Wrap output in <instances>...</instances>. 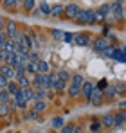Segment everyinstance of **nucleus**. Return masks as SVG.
<instances>
[{"mask_svg":"<svg viewBox=\"0 0 126 133\" xmlns=\"http://www.w3.org/2000/svg\"><path fill=\"white\" fill-rule=\"evenodd\" d=\"M110 7H112V16L115 18V22H123V20H124V7H123V2H110Z\"/></svg>","mask_w":126,"mask_h":133,"instance_id":"obj_1","label":"nucleus"},{"mask_svg":"<svg viewBox=\"0 0 126 133\" xmlns=\"http://www.w3.org/2000/svg\"><path fill=\"white\" fill-rule=\"evenodd\" d=\"M81 7L78 5V4H74V2H70V4H67L65 5V11H63V16H67V18H70V20H74V16L78 15V11H79Z\"/></svg>","mask_w":126,"mask_h":133,"instance_id":"obj_2","label":"nucleus"},{"mask_svg":"<svg viewBox=\"0 0 126 133\" xmlns=\"http://www.w3.org/2000/svg\"><path fill=\"white\" fill-rule=\"evenodd\" d=\"M103 101H105V99H103V92L94 87V92H92V95H90L88 103H90L92 106H101V104H103Z\"/></svg>","mask_w":126,"mask_h":133,"instance_id":"obj_3","label":"nucleus"},{"mask_svg":"<svg viewBox=\"0 0 126 133\" xmlns=\"http://www.w3.org/2000/svg\"><path fill=\"white\" fill-rule=\"evenodd\" d=\"M0 76H4L7 81H15V77H16V72H15V68H11V66L0 65Z\"/></svg>","mask_w":126,"mask_h":133,"instance_id":"obj_4","label":"nucleus"},{"mask_svg":"<svg viewBox=\"0 0 126 133\" xmlns=\"http://www.w3.org/2000/svg\"><path fill=\"white\" fill-rule=\"evenodd\" d=\"M5 34H7V38H11V40H15V36H16V32H18V25L16 22H13V20H9V22H5Z\"/></svg>","mask_w":126,"mask_h":133,"instance_id":"obj_5","label":"nucleus"},{"mask_svg":"<svg viewBox=\"0 0 126 133\" xmlns=\"http://www.w3.org/2000/svg\"><path fill=\"white\" fill-rule=\"evenodd\" d=\"M106 47H110V43H108V40L103 38V36H101V38H97V40L92 43V49H94L96 52H99V54H103V50H105Z\"/></svg>","mask_w":126,"mask_h":133,"instance_id":"obj_6","label":"nucleus"},{"mask_svg":"<svg viewBox=\"0 0 126 133\" xmlns=\"http://www.w3.org/2000/svg\"><path fill=\"white\" fill-rule=\"evenodd\" d=\"M124 122H126V110L115 111L114 113V124H115V128H121Z\"/></svg>","mask_w":126,"mask_h":133,"instance_id":"obj_7","label":"nucleus"},{"mask_svg":"<svg viewBox=\"0 0 126 133\" xmlns=\"http://www.w3.org/2000/svg\"><path fill=\"white\" fill-rule=\"evenodd\" d=\"M74 43L79 45V47L88 45L90 43V34H85V32H81V34H74Z\"/></svg>","mask_w":126,"mask_h":133,"instance_id":"obj_8","label":"nucleus"},{"mask_svg":"<svg viewBox=\"0 0 126 133\" xmlns=\"http://www.w3.org/2000/svg\"><path fill=\"white\" fill-rule=\"evenodd\" d=\"M15 81H16V85L20 87V90H23V88H31V81L25 77V74H16Z\"/></svg>","mask_w":126,"mask_h":133,"instance_id":"obj_9","label":"nucleus"},{"mask_svg":"<svg viewBox=\"0 0 126 133\" xmlns=\"http://www.w3.org/2000/svg\"><path fill=\"white\" fill-rule=\"evenodd\" d=\"M43 83H45V76L36 74V76L33 77V81H31V88L33 90H40V88H43Z\"/></svg>","mask_w":126,"mask_h":133,"instance_id":"obj_10","label":"nucleus"},{"mask_svg":"<svg viewBox=\"0 0 126 133\" xmlns=\"http://www.w3.org/2000/svg\"><path fill=\"white\" fill-rule=\"evenodd\" d=\"M18 54L16 52H11V54H5V61H4V65L11 66V68H15V66L18 65Z\"/></svg>","mask_w":126,"mask_h":133,"instance_id":"obj_11","label":"nucleus"},{"mask_svg":"<svg viewBox=\"0 0 126 133\" xmlns=\"http://www.w3.org/2000/svg\"><path fill=\"white\" fill-rule=\"evenodd\" d=\"M115 97H117V94H115L114 85H108V87L103 90V99H105V101H115Z\"/></svg>","mask_w":126,"mask_h":133,"instance_id":"obj_12","label":"nucleus"},{"mask_svg":"<svg viewBox=\"0 0 126 133\" xmlns=\"http://www.w3.org/2000/svg\"><path fill=\"white\" fill-rule=\"evenodd\" d=\"M92 92H94V85H92L90 81H85L83 87H81V97H85V99L88 101L90 95H92Z\"/></svg>","mask_w":126,"mask_h":133,"instance_id":"obj_13","label":"nucleus"},{"mask_svg":"<svg viewBox=\"0 0 126 133\" xmlns=\"http://www.w3.org/2000/svg\"><path fill=\"white\" fill-rule=\"evenodd\" d=\"M54 83H56V76L54 74H47L45 76V83H43V90H54Z\"/></svg>","mask_w":126,"mask_h":133,"instance_id":"obj_14","label":"nucleus"},{"mask_svg":"<svg viewBox=\"0 0 126 133\" xmlns=\"http://www.w3.org/2000/svg\"><path fill=\"white\" fill-rule=\"evenodd\" d=\"M99 121H101V124L105 128H115V124H114V113H105Z\"/></svg>","mask_w":126,"mask_h":133,"instance_id":"obj_15","label":"nucleus"},{"mask_svg":"<svg viewBox=\"0 0 126 133\" xmlns=\"http://www.w3.org/2000/svg\"><path fill=\"white\" fill-rule=\"evenodd\" d=\"M74 23L78 25H86V9H79L78 15L74 16Z\"/></svg>","mask_w":126,"mask_h":133,"instance_id":"obj_16","label":"nucleus"},{"mask_svg":"<svg viewBox=\"0 0 126 133\" xmlns=\"http://www.w3.org/2000/svg\"><path fill=\"white\" fill-rule=\"evenodd\" d=\"M5 90H7V94H9L11 97H15V95H18L20 87L16 85V81H9V83H7V87H5Z\"/></svg>","mask_w":126,"mask_h":133,"instance_id":"obj_17","label":"nucleus"},{"mask_svg":"<svg viewBox=\"0 0 126 133\" xmlns=\"http://www.w3.org/2000/svg\"><path fill=\"white\" fill-rule=\"evenodd\" d=\"M63 11H65V5H61V4H56V5H52V7H51V16L60 18V16H63Z\"/></svg>","mask_w":126,"mask_h":133,"instance_id":"obj_18","label":"nucleus"},{"mask_svg":"<svg viewBox=\"0 0 126 133\" xmlns=\"http://www.w3.org/2000/svg\"><path fill=\"white\" fill-rule=\"evenodd\" d=\"M83 83H85V77L81 76V74H74L72 77H70V85H74V87H83Z\"/></svg>","mask_w":126,"mask_h":133,"instance_id":"obj_19","label":"nucleus"},{"mask_svg":"<svg viewBox=\"0 0 126 133\" xmlns=\"http://www.w3.org/2000/svg\"><path fill=\"white\" fill-rule=\"evenodd\" d=\"M67 94H68V97H72V99H78L79 95H81V88L79 87H74V85H70L68 90H67Z\"/></svg>","mask_w":126,"mask_h":133,"instance_id":"obj_20","label":"nucleus"},{"mask_svg":"<svg viewBox=\"0 0 126 133\" xmlns=\"http://www.w3.org/2000/svg\"><path fill=\"white\" fill-rule=\"evenodd\" d=\"M15 50H16V42L9 38V40L5 42V47H4V52H5V54H11V52H15Z\"/></svg>","mask_w":126,"mask_h":133,"instance_id":"obj_21","label":"nucleus"},{"mask_svg":"<svg viewBox=\"0 0 126 133\" xmlns=\"http://www.w3.org/2000/svg\"><path fill=\"white\" fill-rule=\"evenodd\" d=\"M49 70H51L49 63L40 59V61H38V74H42V76H47V74H49Z\"/></svg>","mask_w":126,"mask_h":133,"instance_id":"obj_22","label":"nucleus"},{"mask_svg":"<svg viewBox=\"0 0 126 133\" xmlns=\"http://www.w3.org/2000/svg\"><path fill=\"white\" fill-rule=\"evenodd\" d=\"M56 77L67 83V81H70V77H72V76H70V72H68V70H65V68H60V70H58V74H56Z\"/></svg>","mask_w":126,"mask_h":133,"instance_id":"obj_23","label":"nucleus"},{"mask_svg":"<svg viewBox=\"0 0 126 133\" xmlns=\"http://www.w3.org/2000/svg\"><path fill=\"white\" fill-rule=\"evenodd\" d=\"M20 95L23 97V101H33V95H34V90L33 88H23V90H20Z\"/></svg>","mask_w":126,"mask_h":133,"instance_id":"obj_24","label":"nucleus"},{"mask_svg":"<svg viewBox=\"0 0 126 133\" xmlns=\"http://www.w3.org/2000/svg\"><path fill=\"white\" fill-rule=\"evenodd\" d=\"M101 128H103V124H101V121H99V119H94V121L90 122V131H92V133L101 131Z\"/></svg>","mask_w":126,"mask_h":133,"instance_id":"obj_25","label":"nucleus"},{"mask_svg":"<svg viewBox=\"0 0 126 133\" xmlns=\"http://www.w3.org/2000/svg\"><path fill=\"white\" fill-rule=\"evenodd\" d=\"M115 52H117V47H114V45H110V47H106L105 50H103V56H106V58H110V59H114V56H115Z\"/></svg>","mask_w":126,"mask_h":133,"instance_id":"obj_26","label":"nucleus"},{"mask_svg":"<svg viewBox=\"0 0 126 133\" xmlns=\"http://www.w3.org/2000/svg\"><path fill=\"white\" fill-rule=\"evenodd\" d=\"M114 88H115V94L117 95H126V85L124 83H115Z\"/></svg>","mask_w":126,"mask_h":133,"instance_id":"obj_27","label":"nucleus"},{"mask_svg":"<svg viewBox=\"0 0 126 133\" xmlns=\"http://www.w3.org/2000/svg\"><path fill=\"white\" fill-rule=\"evenodd\" d=\"M38 11L43 13V15H51V5H49L47 2H40V4H38Z\"/></svg>","mask_w":126,"mask_h":133,"instance_id":"obj_28","label":"nucleus"},{"mask_svg":"<svg viewBox=\"0 0 126 133\" xmlns=\"http://www.w3.org/2000/svg\"><path fill=\"white\" fill-rule=\"evenodd\" d=\"M47 95V92L43 88H40V90H34V95H33V101H43V97Z\"/></svg>","mask_w":126,"mask_h":133,"instance_id":"obj_29","label":"nucleus"},{"mask_svg":"<svg viewBox=\"0 0 126 133\" xmlns=\"http://www.w3.org/2000/svg\"><path fill=\"white\" fill-rule=\"evenodd\" d=\"M25 72H29V74L36 76V74H38V63H27V66H25Z\"/></svg>","mask_w":126,"mask_h":133,"instance_id":"obj_30","label":"nucleus"},{"mask_svg":"<svg viewBox=\"0 0 126 133\" xmlns=\"http://www.w3.org/2000/svg\"><path fill=\"white\" fill-rule=\"evenodd\" d=\"M63 126H65V122H63V117H54V119H52V128H56V130H61Z\"/></svg>","mask_w":126,"mask_h":133,"instance_id":"obj_31","label":"nucleus"},{"mask_svg":"<svg viewBox=\"0 0 126 133\" xmlns=\"http://www.w3.org/2000/svg\"><path fill=\"white\" fill-rule=\"evenodd\" d=\"M9 94L7 90H0V104H9Z\"/></svg>","mask_w":126,"mask_h":133,"instance_id":"obj_32","label":"nucleus"},{"mask_svg":"<svg viewBox=\"0 0 126 133\" xmlns=\"http://www.w3.org/2000/svg\"><path fill=\"white\" fill-rule=\"evenodd\" d=\"M47 110V104H45V101H34V111H45Z\"/></svg>","mask_w":126,"mask_h":133,"instance_id":"obj_33","label":"nucleus"},{"mask_svg":"<svg viewBox=\"0 0 126 133\" xmlns=\"http://www.w3.org/2000/svg\"><path fill=\"white\" fill-rule=\"evenodd\" d=\"M86 25H96V18H94L92 9H86Z\"/></svg>","mask_w":126,"mask_h":133,"instance_id":"obj_34","label":"nucleus"},{"mask_svg":"<svg viewBox=\"0 0 126 133\" xmlns=\"http://www.w3.org/2000/svg\"><path fill=\"white\" fill-rule=\"evenodd\" d=\"M94 18H96V23H105V15H103V13H101V11H99V9H96V11H94Z\"/></svg>","mask_w":126,"mask_h":133,"instance_id":"obj_35","label":"nucleus"},{"mask_svg":"<svg viewBox=\"0 0 126 133\" xmlns=\"http://www.w3.org/2000/svg\"><path fill=\"white\" fill-rule=\"evenodd\" d=\"M2 5H5L7 9H15V7H18V5H20V2H16V0H4V2H2Z\"/></svg>","mask_w":126,"mask_h":133,"instance_id":"obj_36","label":"nucleus"},{"mask_svg":"<svg viewBox=\"0 0 126 133\" xmlns=\"http://www.w3.org/2000/svg\"><path fill=\"white\" fill-rule=\"evenodd\" d=\"M65 87H67V83L56 77V83H54V90H56V92H63V90H65Z\"/></svg>","mask_w":126,"mask_h":133,"instance_id":"obj_37","label":"nucleus"},{"mask_svg":"<svg viewBox=\"0 0 126 133\" xmlns=\"http://www.w3.org/2000/svg\"><path fill=\"white\" fill-rule=\"evenodd\" d=\"M9 113H11L9 104H0V117H9Z\"/></svg>","mask_w":126,"mask_h":133,"instance_id":"obj_38","label":"nucleus"},{"mask_svg":"<svg viewBox=\"0 0 126 133\" xmlns=\"http://www.w3.org/2000/svg\"><path fill=\"white\" fill-rule=\"evenodd\" d=\"M36 7V2L34 0H23V9L25 11H33Z\"/></svg>","mask_w":126,"mask_h":133,"instance_id":"obj_39","label":"nucleus"},{"mask_svg":"<svg viewBox=\"0 0 126 133\" xmlns=\"http://www.w3.org/2000/svg\"><path fill=\"white\" fill-rule=\"evenodd\" d=\"M27 58H29V63H38V61H40V58H38V52H36V50H31V52L27 54Z\"/></svg>","mask_w":126,"mask_h":133,"instance_id":"obj_40","label":"nucleus"},{"mask_svg":"<svg viewBox=\"0 0 126 133\" xmlns=\"http://www.w3.org/2000/svg\"><path fill=\"white\" fill-rule=\"evenodd\" d=\"M9 38H7V34H5V31H2L0 32V50H4V47H5V42H7Z\"/></svg>","mask_w":126,"mask_h":133,"instance_id":"obj_41","label":"nucleus"},{"mask_svg":"<svg viewBox=\"0 0 126 133\" xmlns=\"http://www.w3.org/2000/svg\"><path fill=\"white\" fill-rule=\"evenodd\" d=\"M63 36H65L63 31H60V29H52V38H54V40H63Z\"/></svg>","mask_w":126,"mask_h":133,"instance_id":"obj_42","label":"nucleus"},{"mask_svg":"<svg viewBox=\"0 0 126 133\" xmlns=\"http://www.w3.org/2000/svg\"><path fill=\"white\" fill-rule=\"evenodd\" d=\"M108 85H110V83H108L106 79H101V81H99V83L96 85V88H97V90H101V92H103V90H105L106 87H108Z\"/></svg>","mask_w":126,"mask_h":133,"instance_id":"obj_43","label":"nucleus"},{"mask_svg":"<svg viewBox=\"0 0 126 133\" xmlns=\"http://www.w3.org/2000/svg\"><path fill=\"white\" fill-rule=\"evenodd\" d=\"M74 128H76L74 124H65L61 128V133H74Z\"/></svg>","mask_w":126,"mask_h":133,"instance_id":"obj_44","label":"nucleus"},{"mask_svg":"<svg viewBox=\"0 0 126 133\" xmlns=\"http://www.w3.org/2000/svg\"><path fill=\"white\" fill-rule=\"evenodd\" d=\"M63 42H65V43H70V42H74V32H65V36H63Z\"/></svg>","mask_w":126,"mask_h":133,"instance_id":"obj_45","label":"nucleus"},{"mask_svg":"<svg viewBox=\"0 0 126 133\" xmlns=\"http://www.w3.org/2000/svg\"><path fill=\"white\" fill-rule=\"evenodd\" d=\"M7 83H9V81H7V79H5L4 76H0V90H5V87H7Z\"/></svg>","mask_w":126,"mask_h":133,"instance_id":"obj_46","label":"nucleus"},{"mask_svg":"<svg viewBox=\"0 0 126 133\" xmlns=\"http://www.w3.org/2000/svg\"><path fill=\"white\" fill-rule=\"evenodd\" d=\"M105 23H108V25H114V23H117V22H115V18H114L112 15H108V16L105 18Z\"/></svg>","mask_w":126,"mask_h":133,"instance_id":"obj_47","label":"nucleus"},{"mask_svg":"<svg viewBox=\"0 0 126 133\" xmlns=\"http://www.w3.org/2000/svg\"><path fill=\"white\" fill-rule=\"evenodd\" d=\"M4 29H5V20H4V18H0V32H2Z\"/></svg>","mask_w":126,"mask_h":133,"instance_id":"obj_48","label":"nucleus"},{"mask_svg":"<svg viewBox=\"0 0 126 133\" xmlns=\"http://www.w3.org/2000/svg\"><path fill=\"white\" fill-rule=\"evenodd\" d=\"M0 61H5V52L0 50Z\"/></svg>","mask_w":126,"mask_h":133,"instance_id":"obj_49","label":"nucleus"},{"mask_svg":"<svg viewBox=\"0 0 126 133\" xmlns=\"http://www.w3.org/2000/svg\"><path fill=\"white\" fill-rule=\"evenodd\" d=\"M126 106V101H121V103H119V108H124Z\"/></svg>","mask_w":126,"mask_h":133,"instance_id":"obj_50","label":"nucleus"},{"mask_svg":"<svg viewBox=\"0 0 126 133\" xmlns=\"http://www.w3.org/2000/svg\"><path fill=\"white\" fill-rule=\"evenodd\" d=\"M74 133H83V131H81V130H79V128L76 126V128H74Z\"/></svg>","mask_w":126,"mask_h":133,"instance_id":"obj_51","label":"nucleus"},{"mask_svg":"<svg viewBox=\"0 0 126 133\" xmlns=\"http://www.w3.org/2000/svg\"><path fill=\"white\" fill-rule=\"evenodd\" d=\"M123 7H124V15H126V2H123Z\"/></svg>","mask_w":126,"mask_h":133,"instance_id":"obj_52","label":"nucleus"}]
</instances>
